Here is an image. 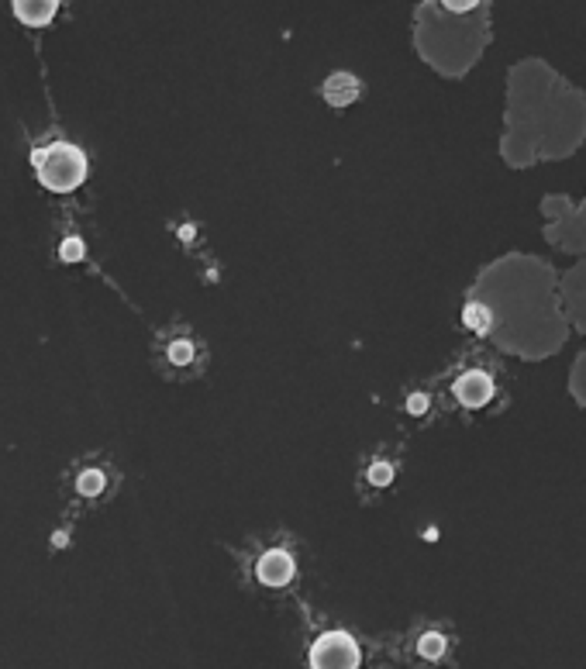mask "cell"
I'll use <instances>...</instances> for the list:
<instances>
[{
  "instance_id": "obj_3",
  "label": "cell",
  "mask_w": 586,
  "mask_h": 669,
  "mask_svg": "<svg viewBox=\"0 0 586 669\" xmlns=\"http://www.w3.org/2000/svg\"><path fill=\"white\" fill-rule=\"evenodd\" d=\"M293 573H297L293 555L283 549H270L262 559H259V566H255L259 583H266V587H287V583L293 580Z\"/></svg>"
},
{
  "instance_id": "obj_9",
  "label": "cell",
  "mask_w": 586,
  "mask_h": 669,
  "mask_svg": "<svg viewBox=\"0 0 586 669\" xmlns=\"http://www.w3.org/2000/svg\"><path fill=\"white\" fill-rule=\"evenodd\" d=\"M417 652H421L425 659H438V655L445 652V638H442L438 631H428V635H421V642H417Z\"/></svg>"
},
{
  "instance_id": "obj_7",
  "label": "cell",
  "mask_w": 586,
  "mask_h": 669,
  "mask_svg": "<svg viewBox=\"0 0 586 669\" xmlns=\"http://www.w3.org/2000/svg\"><path fill=\"white\" fill-rule=\"evenodd\" d=\"M462 321H466V328H472L476 334H487V328H490V311L483 307V304H469L466 311H462Z\"/></svg>"
},
{
  "instance_id": "obj_8",
  "label": "cell",
  "mask_w": 586,
  "mask_h": 669,
  "mask_svg": "<svg viewBox=\"0 0 586 669\" xmlns=\"http://www.w3.org/2000/svg\"><path fill=\"white\" fill-rule=\"evenodd\" d=\"M77 490L83 493V497H97V493L104 490V472H100V470H87V472H79Z\"/></svg>"
},
{
  "instance_id": "obj_10",
  "label": "cell",
  "mask_w": 586,
  "mask_h": 669,
  "mask_svg": "<svg viewBox=\"0 0 586 669\" xmlns=\"http://www.w3.org/2000/svg\"><path fill=\"white\" fill-rule=\"evenodd\" d=\"M83 252H87V245H83L77 235L66 238V242L59 245V256H62V262H79V259H83Z\"/></svg>"
},
{
  "instance_id": "obj_13",
  "label": "cell",
  "mask_w": 586,
  "mask_h": 669,
  "mask_svg": "<svg viewBox=\"0 0 586 669\" xmlns=\"http://www.w3.org/2000/svg\"><path fill=\"white\" fill-rule=\"evenodd\" d=\"M442 7H449V11H455V14H466V11H472L480 0H438Z\"/></svg>"
},
{
  "instance_id": "obj_1",
  "label": "cell",
  "mask_w": 586,
  "mask_h": 669,
  "mask_svg": "<svg viewBox=\"0 0 586 669\" xmlns=\"http://www.w3.org/2000/svg\"><path fill=\"white\" fill-rule=\"evenodd\" d=\"M32 166H35V173H39L41 187L52 190V194H69V190H77L79 183L87 179V173H90L87 156L79 152L77 145H69V142H52V145H45V149H35V152H32Z\"/></svg>"
},
{
  "instance_id": "obj_5",
  "label": "cell",
  "mask_w": 586,
  "mask_h": 669,
  "mask_svg": "<svg viewBox=\"0 0 586 669\" xmlns=\"http://www.w3.org/2000/svg\"><path fill=\"white\" fill-rule=\"evenodd\" d=\"M56 11L59 0H14V14L28 28H45L49 21L56 18Z\"/></svg>"
},
{
  "instance_id": "obj_6",
  "label": "cell",
  "mask_w": 586,
  "mask_h": 669,
  "mask_svg": "<svg viewBox=\"0 0 586 669\" xmlns=\"http://www.w3.org/2000/svg\"><path fill=\"white\" fill-rule=\"evenodd\" d=\"M325 94H328V100H332L334 107H342V104H349V100H355V94H359V87H355V79L342 73V77H332V79H328V90H325Z\"/></svg>"
},
{
  "instance_id": "obj_2",
  "label": "cell",
  "mask_w": 586,
  "mask_h": 669,
  "mask_svg": "<svg viewBox=\"0 0 586 669\" xmlns=\"http://www.w3.org/2000/svg\"><path fill=\"white\" fill-rule=\"evenodd\" d=\"M311 669H359V646L345 631H328L311 646Z\"/></svg>"
},
{
  "instance_id": "obj_14",
  "label": "cell",
  "mask_w": 586,
  "mask_h": 669,
  "mask_svg": "<svg viewBox=\"0 0 586 669\" xmlns=\"http://www.w3.org/2000/svg\"><path fill=\"white\" fill-rule=\"evenodd\" d=\"M425 408H428V397H425V394H414V397L407 400V411H410V414H421Z\"/></svg>"
},
{
  "instance_id": "obj_11",
  "label": "cell",
  "mask_w": 586,
  "mask_h": 669,
  "mask_svg": "<svg viewBox=\"0 0 586 669\" xmlns=\"http://www.w3.org/2000/svg\"><path fill=\"white\" fill-rule=\"evenodd\" d=\"M169 362H176V366L194 362V345H190V342H173V345H169Z\"/></svg>"
},
{
  "instance_id": "obj_4",
  "label": "cell",
  "mask_w": 586,
  "mask_h": 669,
  "mask_svg": "<svg viewBox=\"0 0 586 669\" xmlns=\"http://www.w3.org/2000/svg\"><path fill=\"white\" fill-rule=\"evenodd\" d=\"M455 397H459V404H466V408H483L490 397H493V380H490L487 373H462L459 380H455Z\"/></svg>"
},
{
  "instance_id": "obj_12",
  "label": "cell",
  "mask_w": 586,
  "mask_h": 669,
  "mask_svg": "<svg viewBox=\"0 0 586 669\" xmlns=\"http://www.w3.org/2000/svg\"><path fill=\"white\" fill-rule=\"evenodd\" d=\"M390 480H393V466H387V463H372L370 483H376V487H387Z\"/></svg>"
}]
</instances>
